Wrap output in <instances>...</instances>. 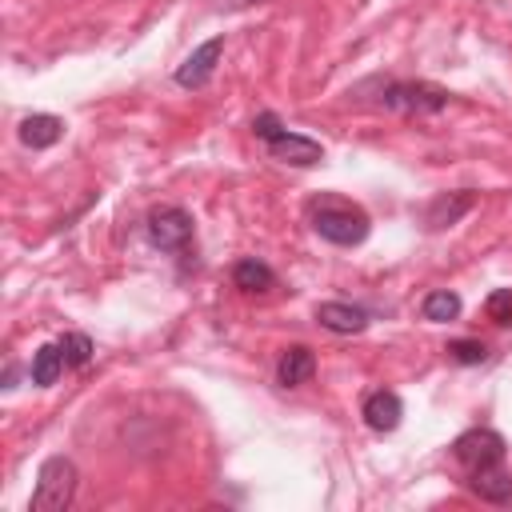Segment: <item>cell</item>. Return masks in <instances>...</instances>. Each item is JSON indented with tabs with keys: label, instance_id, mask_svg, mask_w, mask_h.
<instances>
[{
	"label": "cell",
	"instance_id": "6da1fadb",
	"mask_svg": "<svg viewBox=\"0 0 512 512\" xmlns=\"http://www.w3.org/2000/svg\"><path fill=\"white\" fill-rule=\"evenodd\" d=\"M308 220L328 244H340V248H352L368 236V212L344 196H316L308 204Z\"/></svg>",
	"mask_w": 512,
	"mask_h": 512
},
{
	"label": "cell",
	"instance_id": "7a4b0ae2",
	"mask_svg": "<svg viewBox=\"0 0 512 512\" xmlns=\"http://www.w3.org/2000/svg\"><path fill=\"white\" fill-rule=\"evenodd\" d=\"M72 496H76V464L64 456L44 460L32 488V512H64Z\"/></svg>",
	"mask_w": 512,
	"mask_h": 512
},
{
	"label": "cell",
	"instance_id": "3957f363",
	"mask_svg": "<svg viewBox=\"0 0 512 512\" xmlns=\"http://www.w3.org/2000/svg\"><path fill=\"white\" fill-rule=\"evenodd\" d=\"M452 452H456V460H460L468 472H476V468H484V464L504 460V440H500V432H492V428H472V432H464V436L452 444Z\"/></svg>",
	"mask_w": 512,
	"mask_h": 512
},
{
	"label": "cell",
	"instance_id": "277c9868",
	"mask_svg": "<svg viewBox=\"0 0 512 512\" xmlns=\"http://www.w3.org/2000/svg\"><path fill=\"white\" fill-rule=\"evenodd\" d=\"M384 104L396 112H440L448 104V92L436 84H388L384 88Z\"/></svg>",
	"mask_w": 512,
	"mask_h": 512
},
{
	"label": "cell",
	"instance_id": "5b68a950",
	"mask_svg": "<svg viewBox=\"0 0 512 512\" xmlns=\"http://www.w3.org/2000/svg\"><path fill=\"white\" fill-rule=\"evenodd\" d=\"M148 236H152V244L176 252V248H184L192 240V216L184 208H172V204L168 208H156L148 216Z\"/></svg>",
	"mask_w": 512,
	"mask_h": 512
},
{
	"label": "cell",
	"instance_id": "8992f818",
	"mask_svg": "<svg viewBox=\"0 0 512 512\" xmlns=\"http://www.w3.org/2000/svg\"><path fill=\"white\" fill-rule=\"evenodd\" d=\"M220 52H224V36H212V40H204L180 68H176V84H184V88H200V84H208V76L216 72V60H220Z\"/></svg>",
	"mask_w": 512,
	"mask_h": 512
},
{
	"label": "cell",
	"instance_id": "52a82bcc",
	"mask_svg": "<svg viewBox=\"0 0 512 512\" xmlns=\"http://www.w3.org/2000/svg\"><path fill=\"white\" fill-rule=\"evenodd\" d=\"M268 152L280 160V164H296V168H312V164H320V156H324V148L316 144V140H308V136H296V132H280L276 140H268Z\"/></svg>",
	"mask_w": 512,
	"mask_h": 512
},
{
	"label": "cell",
	"instance_id": "ba28073f",
	"mask_svg": "<svg viewBox=\"0 0 512 512\" xmlns=\"http://www.w3.org/2000/svg\"><path fill=\"white\" fill-rule=\"evenodd\" d=\"M400 416H404V404H400L396 392H372L364 400V424L372 432H392L400 424Z\"/></svg>",
	"mask_w": 512,
	"mask_h": 512
},
{
	"label": "cell",
	"instance_id": "9c48e42d",
	"mask_svg": "<svg viewBox=\"0 0 512 512\" xmlns=\"http://www.w3.org/2000/svg\"><path fill=\"white\" fill-rule=\"evenodd\" d=\"M316 320L332 332H364L368 328V312L356 308V304H340V300H328L316 308Z\"/></svg>",
	"mask_w": 512,
	"mask_h": 512
},
{
	"label": "cell",
	"instance_id": "30bf717a",
	"mask_svg": "<svg viewBox=\"0 0 512 512\" xmlns=\"http://www.w3.org/2000/svg\"><path fill=\"white\" fill-rule=\"evenodd\" d=\"M60 136H64V120H60V116L36 112V116H24V120H20V140H24L28 148H52Z\"/></svg>",
	"mask_w": 512,
	"mask_h": 512
},
{
	"label": "cell",
	"instance_id": "8fae6325",
	"mask_svg": "<svg viewBox=\"0 0 512 512\" xmlns=\"http://www.w3.org/2000/svg\"><path fill=\"white\" fill-rule=\"evenodd\" d=\"M472 488H476L484 500H492V504L512 500V476L504 472V464H500V460H496V464L476 468V472H472Z\"/></svg>",
	"mask_w": 512,
	"mask_h": 512
},
{
	"label": "cell",
	"instance_id": "7c38bea8",
	"mask_svg": "<svg viewBox=\"0 0 512 512\" xmlns=\"http://www.w3.org/2000/svg\"><path fill=\"white\" fill-rule=\"evenodd\" d=\"M64 368H68V360H64L60 344H44V348H36V352H32V384L48 388V384H56V380H60V372H64Z\"/></svg>",
	"mask_w": 512,
	"mask_h": 512
},
{
	"label": "cell",
	"instance_id": "4fadbf2b",
	"mask_svg": "<svg viewBox=\"0 0 512 512\" xmlns=\"http://www.w3.org/2000/svg\"><path fill=\"white\" fill-rule=\"evenodd\" d=\"M312 372H316V360H312V352H308L304 344H296V348H288V352L280 356V384L296 388V384H304Z\"/></svg>",
	"mask_w": 512,
	"mask_h": 512
},
{
	"label": "cell",
	"instance_id": "5bb4252c",
	"mask_svg": "<svg viewBox=\"0 0 512 512\" xmlns=\"http://www.w3.org/2000/svg\"><path fill=\"white\" fill-rule=\"evenodd\" d=\"M468 208H472V192L440 196V200L428 208V228H448V224H456V220H460Z\"/></svg>",
	"mask_w": 512,
	"mask_h": 512
},
{
	"label": "cell",
	"instance_id": "9a60e30c",
	"mask_svg": "<svg viewBox=\"0 0 512 512\" xmlns=\"http://www.w3.org/2000/svg\"><path fill=\"white\" fill-rule=\"evenodd\" d=\"M232 280H236V288H244V292H268V288L276 284L272 268L260 264V260H240V264L232 268Z\"/></svg>",
	"mask_w": 512,
	"mask_h": 512
},
{
	"label": "cell",
	"instance_id": "2e32d148",
	"mask_svg": "<svg viewBox=\"0 0 512 512\" xmlns=\"http://www.w3.org/2000/svg\"><path fill=\"white\" fill-rule=\"evenodd\" d=\"M456 316H460V296H456V292L436 288V292L424 296V320L444 324V320H456Z\"/></svg>",
	"mask_w": 512,
	"mask_h": 512
},
{
	"label": "cell",
	"instance_id": "e0dca14e",
	"mask_svg": "<svg viewBox=\"0 0 512 512\" xmlns=\"http://www.w3.org/2000/svg\"><path fill=\"white\" fill-rule=\"evenodd\" d=\"M60 352H64L68 368H80V364L92 356V340H88L84 332H68V336L60 340Z\"/></svg>",
	"mask_w": 512,
	"mask_h": 512
},
{
	"label": "cell",
	"instance_id": "ac0fdd59",
	"mask_svg": "<svg viewBox=\"0 0 512 512\" xmlns=\"http://www.w3.org/2000/svg\"><path fill=\"white\" fill-rule=\"evenodd\" d=\"M448 352H452V360H460V364H484V360H488V348H484L480 340H452Z\"/></svg>",
	"mask_w": 512,
	"mask_h": 512
},
{
	"label": "cell",
	"instance_id": "d6986e66",
	"mask_svg": "<svg viewBox=\"0 0 512 512\" xmlns=\"http://www.w3.org/2000/svg\"><path fill=\"white\" fill-rule=\"evenodd\" d=\"M488 316L496 324H508L512 320V288H500V292L488 296Z\"/></svg>",
	"mask_w": 512,
	"mask_h": 512
},
{
	"label": "cell",
	"instance_id": "ffe728a7",
	"mask_svg": "<svg viewBox=\"0 0 512 512\" xmlns=\"http://www.w3.org/2000/svg\"><path fill=\"white\" fill-rule=\"evenodd\" d=\"M252 128H256V136H264V140H276V136L284 132V128H280V120H276L272 112H264V116H256V124H252Z\"/></svg>",
	"mask_w": 512,
	"mask_h": 512
}]
</instances>
